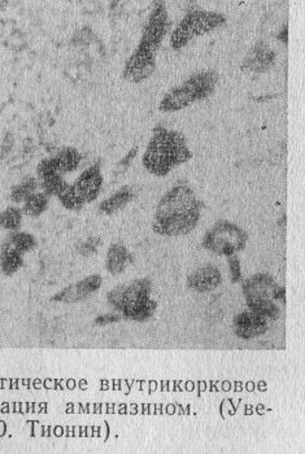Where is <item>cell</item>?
I'll list each match as a JSON object with an SVG mask.
<instances>
[{
    "mask_svg": "<svg viewBox=\"0 0 305 454\" xmlns=\"http://www.w3.org/2000/svg\"><path fill=\"white\" fill-rule=\"evenodd\" d=\"M203 204L187 185H177L157 204L154 231L163 237L186 235L200 220Z\"/></svg>",
    "mask_w": 305,
    "mask_h": 454,
    "instance_id": "cell-1",
    "label": "cell"
},
{
    "mask_svg": "<svg viewBox=\"0 0 305 454\" xmlns=\"http://www.w3.org/2000/svg\"><path fill=\"white\" fill-rule=\"evenodd\" d=\"M191 158L186 139L177 131L156 127L154 136L143 155V166L157 177H164L176 166L185 164Z\"/></svg>",
    "mask_w": 305,
    "mask_h": 454,
    "instance_id": "cell-2",
    "label": "cell"
},
{
    "mask_svg": "<svg viewBox=\"0 0 305 454\" xmlns=\"http://www.w3.org/2000/svg\"><path fill=\"white\" fill-rule=\"evenodd\" d=\"M151 281L141 278L132 283L116 287L107 295V298L127 320L144 322L149 320L157 309L156 301L151 298Z\"/></svg>",
    "mask_w": 305,
    "mask_h": 454,
    "instance_id": "cell-3",
    "label": "cell"
},
{
    "mask_svg": "<svg viewBox=\"0 0 305 454\" xmlns=\"http://www.w3.org/2000/svg\"><path fill=\"white\" fill-rule=\"evenodd\" d=\"M217 77L215 72H201L193 75L186 82L171 90L160 103L161 112H177L198 100L210 97L216 87Z\"/></svg>",
    "mask_w": 305,
    "mask_h": 454,
    "instance_id": "cell-4",
    "label": "cell"
},
{
    "mask_svg": "<svg viewBox=\"0 0 305 454\" xmlns=\"http://www.w3.org/2000/svg\"><path fill=\"white\" fill-rule=\"evenodd\" d=\"M226 23V17L220 12L194 9L190 11L173 30L171 45L174 50H181L195 38L205 36Z\"/></svg>",
    "mask_w": 305,
    "mask_h": 454,
    "instance_id": "cell-5",
    "label": "cell"
},
{
    "mask_svg": "<svg viewBox=\"0 0 305 454\" xmlns=\"http://www.w3.org/2000/svg\"><path fill=\"white\" fill-rule=\"evenodd\" d=\"M247 239L246 231L240 229L238 225L223 220L207 232L203 246L213 254L229 257L246 248Z\"/></svg>",
    "mask_w": 305,
    "mask_h": 454,
    "instance_id": "cell-6",
    "label": "cell"
},
{
    "mask_svg": "<svg viewBox=\"0 0 305 454\" xmlns=\"http://www.w3.org/2000/svg\"><path fill=\"white\" fill-rule=\"evenodd\" d=\"M169 30V16L164 0H155L149 20L141 33V45L157 51Z\"/></svg>",
    "mask_w": 305,
    "mask_h": 454,
    "instance_id": "cell-7",
    "label": "cell"
},
{
    "mask_svg": "<svg viewBox=\"0 0 305 454\" xmlns=\"http://www.w3.org/2000/svg\"><path fill=\"white\" fill-rule=\"evenodd\" d=\"M156 53L139 43L125 64L124 78L134 83L146 81L156 69Z\"/></svg>",
    "mask_w": 305,
    "mask_h": 454,
    "instance_id": "cell-8",
    "label": "cell"
},
{
    "mask_svg": "<svg viewBox=\"0 0 305 454\" xmlns=\"http://www.w3.org/2000/svg\"><path fill=\"white\" fill-rule=\"evenodd\" d=\"M268 320L264 315L252 310L240 313L234 318L235 335L245 340L264 335L269 330Z\"/></svg>",
    "mask_w": 305,
    "mask_h": 454,
    "instance_id": "cell-9",
    "label": "cell"
},
{
    "mask_svg": "<svg viewBox=\"0 0 305 454\" xmlns=\"http://www.w3.org/2000/svg\"><path fill=\"white\" fill-rule=\"evenodd\" d=\"M72 186L85 204L95 200L103 186V175L100 171V165L90 166L89 169L83 171L82 174L77 178Z\"/></svg>",
    "mask_w": 305,
    "mask_h": 454,
    "instance_id": "cell-10",
    "label": "cell"
},
{
    "mask_svg": "<svg viewBox=\"0 0 305 454\" xmlns=\"http://www.w3.org/2000/svg\"><path fill=\"white\" fill-rule=\"evenodd\" d=\"M103 283L102 276L94 274V276H87L82 279L78 283L72 284L67 288L60 291L58 295H55L53 301H59V303H67V304H73V303H80L85 298H89L90 295H92L94 292H97Z\"/></svg>",
    "mask_w": 305,
    "mask_h": 454,
    "instance_id": "cell-11",
    "label": "cell"
},
{
    "mask_svg": "<svg viewBox=\"0 0 305 454\" xmlns=\"http://www.w3.org/2000/svg\"><path fill=\"white\" fill-rule=\"evenodd\" d=\"M221 283H223L221 271L217 266L210 264L196 269L194 273H191L187 278L188 288L199 293H207L210 291L216 290Z\"/></svg>",
    "mask_w": 305,
    "mask_h": 454,
    "instance_id": "cell-12",
    "label": "cell"
},
{
    "mask_svg": "<svg viewBox=\"0 0 305 454\" xmlns=\"http://www.w3.org/2000/svg\"><path fill=\"white\" fill-rule=\"evenodd\" d=\"M276 287L277 283L274 278L269 276L267 273L255 274L242 282V288H243V293L246 295V298L247 296L272 298V293Z\"/></svg>",
    "mask_w": 305,
    "mask_h": 454,
    "instance_id": "cell-13",
    "label": "cell"
},
{
    "mask_svg": "<svg viewBox=\"0 0 305 454\" xmlns=\"http://www.w3.org/2000/svg\"><path fill=\"white\" fill-rule=\"evenodd\" d=\"M134 257L127 249V247L122 244H112L107 252L105 259V268L113 274L117 276L127 270L130 264H133Z\"/></svg>",
    "mask_w": 305,
    "mask_h": 454,
    "instance_id": "cell-14",
    "label": "cell"
},
{
    "mask_svg": "<svg viewBox=\"0 0 305 454\" xmlns=\"http://www.w3.org/2000/svg\"><path fill=\"white\" fill-rule=\"evenodd\" d=\"M36 246H37V240L31 234L16 231L3 244L0 254H14L23 256L30 252L31 249H34Z\"/></svg>",
    "mask_w": 305,
    "mask_h": 454,
    "instance_id": "cell-15",
    "label": "cell"
},
{
    "mask_svg": "<svg viewBox=\"0 0 305 454\" xmlns=\"http://www.w3.org/2000/svg\"><path fill=\"white\" fill-rule=\"evenodd\" d=\"M274 61V53L268 50V47L259 45L253 50L252 53L247 58L243 67L251 72H262L270 67Z\"/></svg>",
    "mask_w": 305,
    "mask_h": 454,
    "instance_id": "cell-16",
    "label": "cell"
},
{
    "mask_svg": "<svg viewBox=\"0 0 305 454\" xmlns=\"http://www.w3.org/2000/svg\"><path fill=\"white\" fill-rule=\"evenodd\" d=\"M247 306L250 310L259 313L267 320H277L279 315V306L272 298L264 296H247Z\"/></svg>",
    "mask_w": 305,
    "mask_h": 454,
    "instance_id": "cell-17",
    "label": "cell"
},
{
    "mask_svg": "<svg viewBox=\"0 0 305 454\" xmlns=\"http://www.w3.org/2000/svg\"><path fill=\"white\" fill-rule=\"evenodd\" d=\"M53 158L56 161L60 174L63 175V174L75 171L81 164L82 156L77 149L65 147V148L60 149L59 152H56L53 155Z\"/></svg>",
    "mask_w": 305,
    "mask_h": 454,
    "instance_id": "cell-18",
    "label": "cell"
},
{
    "mask_svg": "<svg viewBox=\"0 0 305 454\" xmlns=\"http://www.w3.org/2000/svg\"><path fill=\"white\" fill-rule=\"evenodd\" d=\"M133 199V191L130 187H122L117 193L111 195L108 199L100 202L99 210L105 215H113L119 212V209L124 208L129 201Z\"/></svg>",
    "mask_w": 305,
    "mask_h": 454,
    "instance_id": "cell-19",
    "label": "cell"
},
{
    "mask_svg": "<svg viewBox=\"0 0 305 454\" xmlns=\"http://www.w3.org/2000/svg\"><path fill=\"white\" fill-rule=\"evenodd\" d=\"M47 207H48V196L45 193L36 191L34 194L30 195L29 198L23 201V215L36 218L46 212Z\"/></svg>",
    "mask_w": 305,
    "mask_h": 454,
    "instance_id": "cell-20",
    "label": "cell"
},
{
    "mask_svg": "<svg viewBox=\"0 0 305 454\" xmlns=\"http://www.w3.org/2000/svg\"><path fill=\"white\" fill-rule=\"evenodd\" d=\"M37 179L33 178V177L25 178L21 183H18L17 186L14 187V190L11 193V200L16 202V204L23 202L29 198L30 195H33L37 191Z\"/></svg>",
    "mask_w": 305,
    "mask_h": 454,
    "instance_id": "cell-21",
    "label": "cell"
},
{
    "mask_svg": "<svg viewBox=\"0 0 305 454\" xmlns=\"http://www.w3.org/2000/svg\"><path fill=\"white\" fill-rule=\"evenodd\" d=\"M23 224V210L15 207L3 210L0 213V227L9 231H17Z\"/></svg>",
    "mask_w": 305,
    "mask_h": 454,
    "instance_id": "cell-22",
    "label": "cell"
},
{
    "mask_svg": "<svg viewBox=\"0 0 305 454\" xmlns=\"http://www.w3.org/2000/svg\"><path fill=\"white\" fill-rule=\"evenodd\" d=\"M67 182L61 174H51L41 178V187L47 196H59L60 193L67 187Z\"/></svg>",
    "mask_w": 305,
    "mask_h": 454,
    "instance_id": "cell-23",
    "label": "cell"
},
{
    "mask_svg": "<svg viewBox=\"0 0 305 454\" xmlns=\"http://www.w3.org/2000/svg\"><path fill=\"white\" fill-rule=\"evenodd\" d=\"M58 199L65 208L69 209V210H75V212L80 210L85 205V202L77 195L72 185H67V187L60 193Z\"/></svg>",
    "mask_w": 305,
    "mask_h": 454,
    "instance_id": "cell-24",
    "label": "cell"
},
{
    "mask_svg": "<svg viewBox=\"0 0 305 454\" xmlns=\"http://www.w3.org/2000/svg\"><path fill=\"white\" fill-rule=\"evenodd\" d=\"M21 266H23V256L14 254H0V268L6 276L15 274Z\"/></svg>",
    "mask_w": 305,
    "mask_h": 454,
    "instance_id": "cell-25",
    "label": "cell"
},
{
    "mask_svg": "<svg viewBox=\"0 0 305 454\" xmlns=\"http://www.w3.org/2000/svg\"><path fill=\"white\" fill-rule=\"evenodd\" d=\"M37 174L39 179L47 177V175H51V174H60L59 169H58V165L53 156L48 157L42 160L37 166Z\"/></svg>",
    "mask_w": 305,
    "mask_h": 454,
    "instance_id": "cell-26",
    "label": "cell"
},
{
    "mask_svg": "<svg viewBox=\"0 0 305 454\" xmlns=\"http://www.w3.org/2000/svg\"><path fill=\"white\" fill-rule=\"evenodd\" d=\"M102 244V240L97 237H91V238L85 240L81 246L78 247V252L85 257H89L91 254H97L99 247Z\"/></svg>",
    "mask_w": 305,
    "mask_h": 454,
    "instance_id": "cell-27",
    "label": "cell"
},
{
    "mask_svg": "<svg viewBox=\"0 0 305 454\" xmlns=\"http://www.w3.org/2000/svg\"><path fill=\"white\" fill-rule=\"evenodd\" d=\"M229 268H230L231 281L234 283L242 282V266H240V261L235 254L229 256Z\"/></svg>",
    "mask_w": 305,
    "mask_h": 454,
    "instance_id": "cell-28",
    "label": "cell"
},
{
    "mask_svg": "<svg viewBox=\"0 0 305 454\" xmlns=\"http://www.w3.org/2000/svg\"><path fill=\"white\" fill-rule=\"evenodd\" d=\"M121 320V317L117 314H105V315H100L95 320V325L97 326H105V325H109V323H114V322H119Z\"/></svg>",
    "mask_w": 305,
    "mask_h": 454,
    "instance_id": "cell-29",
    "label": "cell"
},
{
    "mask_svg": "<svg viewBox=\"0 0 305 454\" xmlns=\"http://www.w3.org/2000/svg\"><path fill=\"white\" fill-rule=\"evenodd\" d=\"M272 298L276 303L286 304V290H284V287H281V286L277 284L276 288L273 290V293H272Z\"/></svg>",
    "mask_w": 305,
    "mask_h": 454,
    "instance_id": "cell-30",
    "label": "cell"
},
{
    "mask_svg": "<svg viewBox=\"0 0 305 454\" xmlns=\"http://www.w3.org/2000/svg\"><path fill=\"white\" fill-rule=\"evenodd\" d=\"M135 155H137V149H133V151H132V152H130V153H129V155H127V156L121 161V165L130 164V161L134 158Z\"/></svg>",
    "mask_w": 305,
    "mask_h": 454,
    "instance_id": "cell-31",
    "label": "cell"
},
{
    "mask_svg": "<svg viewBox=\"0 0 305 454\" xmlns=\"http://www.w3.org/2000/svg\"><path fill=\"white\" fill-rule=\"evenodd\" d=\"M8 0H0V11H3L4 8L7 7Z\"/></svg>",
    "mask_w": 305,
    "mask_h": 454,
    "instance_id": "cell-32",
    "label": "cell"
}]
</instances>
